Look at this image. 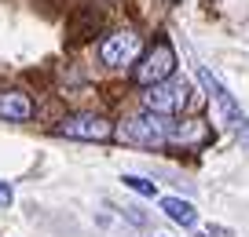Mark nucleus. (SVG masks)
Wrapping results in <instances>:
<instances>
[{
  "label": "nucleus",
  "mask_w": 249,
  "mask_h": 237,
  "mask_svg": "<svg viewBox=\"0 0 249 237\" xmlns=\"http://www.w3.org/2000/svg\"><path fill=\"white\" fill-rule=\"evenodd\" d=\"M117 135L132 146H143V150H161V146H169L172 121L169 117H158V113H136L128 121H121Z\"/></svg>",
  "instance_id": "f257e3e1"
},
{
  "label": "nucleus",
  "mask_w": 249,
  "mask_h": 237,
  "mask_svg": "<svg viewBox=\"0 0 249 237\" xmlns=\"http://www.w3.org/2000/svg\"><path fill=\"white\" fill-rule=\"evenodd\" d=\"M187 102H191V84H187V80H176V77H169V80H161V84L147 88V95H143L147 113H158V117L183 113Z\"/></svg>",
  "instance_id": "f03ea898"
},
{
  "label": "nucleus",
  "mask_w": 249,
  "mask_h": 237,
  "mask_svg": "<svg viewBox=\"0 0 249 237\" xmlns=\"http://www.w3.org/2000/svg\"><path fill=\"white\" fill-rule=\"evenodd\" d=\"M172 73H176V51H172L169 40H158V44L140 59V66H136V80H140L143 88L161 84V80H169Z\"/></svg>",
  "instance_id": "7ed1b4c3"
},
{
  "label": "nucleus",
  "mask_w": 249,
  "mask_h": 237,
  "mask_svg": "<svg viewBox=\"0 0 249 237\" xmlns=\"http://www.w3.org/2000/svg\"><path fill=\"white\" fill-rule=\"evenodd\" d=\"M140 55H143V40H140L136 30H117L99 44V59L107 62V66H114V69L132 66Z\"/></svg>",
  "instance_id": "20e7f679"
},
{
  "label": "nucleus",
  "mask_w": 249,
  "mask_h": 237,
  "mask_svg": "<svg viewBox=\"0 0 249 237\" xmlns=\"http://www.w3.org/2000/svg\"><path fill=\"white\" fill-rule=\"evenodd\" d=\"M59 135L66 139H85V142H103V139L114 135V124L99 113H73V117H62L59 121Z\"/></svg>",
  "instance_id": "39448f33"
},
{
  "label": "nucleus",
  "mask_w": 249,
  "mask_h": 237,
  "mask_svg": "<svg viewBox=\"0 0 249 237\" xmlns=\"http://www.w3.org/2000/svg\"><path fill=\"white\" fill-rule=\"evenodd\" d=\"M198 80H202V84H205V92L213 95V102H216V110H220V113H224L227 121L234 124V128H238V135H242V139H246V142H249V121H246V117H242V110H238V102L231 99V92H227V88H224V84H220V80H216V73H209V69H205V66H198Z\"/></svg>",
  "instance_id": "423d86ee"
},
{
  "label": "nucleus",
  "mask_w": 249,
  "mask_h": 237,
  "mask_svg": "<svg viewBox=\"0 0 249 237\" xmlns=\"http://www.w3.org/2000/svg\"><path fill=\"white\" fill-rule=\"evenodd\" d=\"M33 102L26 92H0V121H30Z\"/></svg>",
  "instance_id": "0eeeda50"
},
{
  "label": "nucleus",
  "mask_w": 249,
  "mask_h": 237,
  "mask_svg": "<svg viewBox=\"0 0 249 237\" xmlns=\"http://www.w3.org/2000/svg\"><path fill=\"white\" fill-rule=\"evenodd\" d=\"M205 139H209V124L205 121H172L169 142H176V146H202Z\"/></svg>",
  "instance_id": "6e6552de"
},
{
  "label": "nucleus",
  "mask_w": 249,
  "mask_h": 237,
  "mask_svg": "<svg viewBox=\"0 0 249 237\" xmlns=\"http://www.w3.org/2000/svg\"><path fill=\"white\" fill-rule=\"evenodd\" d=\"M161 212L169 215L172 222H179V226H195V222H198L195 205H187V201H179V197H165L161 201Z\"/></svg>",
  "instance_id": "1a4fd4ad"
},
{
  "label": "nucleus",
  "mask_w": 249,
  "mask_h": 237,
  "mask_svg": "<svg viewBox=\"0 0 249 237\" xmlns=\"http://www.w3.org/2000/svg\"><path fill=\"white\" fill-rule=\"evenodd\" d=\"M121 183L128 186L132 193H143V197H154V193H158V186H154V183H147V179H140V175H124Z\"/></svg>",
  "instance_id": "9d476101"
},
{
  "label": "nucleus",
  "mask_w": 249,
  "mask_h": 237,
  "mask_svg": "<svg viewBox=\"0 0 249 237\" xmlns=\"http://www.w3.org/2000/svg\"><path fill=\"white\" fill-rule=\"evenodd\" d=\"M8 205H11V186L0 183V208H8Z\"/></svg>",
  "instance_id": "9b49d317"
},
{
  "label": "nucleus",
  "mask_w": 249,
  "mask_h": 237,
  "mask_svg": "<svg viewBox=\"0 0 249 237\" xmlns=\"http://www.w3.org/2000/svg\"><path fill=\"white\" fill-rule=\"evenodd\" d=\"M169 4H172V0H169Z\"/></svg>",
  "instance_id": "f8f14e48"
}]
</instances>
